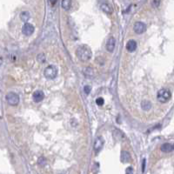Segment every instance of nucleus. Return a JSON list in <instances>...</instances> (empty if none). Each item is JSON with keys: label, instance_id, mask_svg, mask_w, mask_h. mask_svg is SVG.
Listing matches in <instances>:
<instances>
[{"label": "nucleus", "instance_id": "obj_5", "mask_svg": "<svg viewBox=\"0 0 174 174\" xmlns=\"http://www.w3.org/2000/svg\"><path fill=\"white\" fill-rule=\"evenodd\" d=\"M34 26L30 23H25V25L22 27V32L25 36H31L34 32Z\"/></svg>", "mask_w": 174, "mask_h": 174}, {"label": "nucleus", "instance_id": "obj_16", "mask_svg": "<svg viewBox=\"0 0 174 174\" xmlns=\"http://www.w3.org/2000/svg\"><path fill=\"white\" fill-rule=\"evenodd\" d=\"M101 10H102L104 13H106V14H111V13L112 12V10L111 6L107 5V4H102V5H101Z\"/></svg>", "mask_w": 174, "mask_h": 174}, {"label": "nucleus", "instance_id": "obj_8", "mask_svg": "<svg viewBox=\"0 0 174 174\" xmlns=\"http://www.w3.org/2000/svg\"><path fill=\"white\" fill-rule=\"evenodd\" d=\"M32 98L33 100H34V102L39 103V102H41L44 98V93L42 91L38 90V91L34 92V93H33L32 95Z\"/></svg>", "mask_w": 174, "mask_h": 174}, {"label": "nucleus", "instance_id": "obj_7", "mask_svg": "<svg viewBox=\"0 0 174 174\" xmlns=\"http://www.w3.org/2000/svg\"><path fill=\"white\" fill-rule=\"evenodd\" d=\"M104 144V140L103 137H98L96 138V140H95V144H94V151H95V152H100L101 149L103 148Z\"/></svg>", "mask_w": 174, "mask_h": 174}, {"label": "nucleus", "instance_id": "obj_12", "mask_svg": "<svg viewBox=\"0 0 174 174\" xmlns=\"http://www.w3.org/2000/svg\"><path fill=\"white\" fill-rule=\"evenodd\" d=\"M130 153L128 152H121V161L124 162V163H127V162H130Z\"/></svg>", "mask_w": 174, "mask_h": 174}, {"label": "nucleus", "instance_id": "obj_11", "mask_svg": "<svg viewBox=\"0 0 174 174\" xmlns=\"http://www.w3.org/2000/svg\"><path fill=\"white\" fill-rule=\"evenodd\" d=\"M160 150L163 152H171L172 150H173V146H172L171 144L169 143H165L163 144L161 147H160Z\"/></svg>", "mask_w": 174, "mask_h": 174}, {"label": "nucleus", "instance_id": "obj_18", "mask_svg": "<svg viewBox=\"0 0 174 174\" xmlns=\"http://www.w3.org/2000/svg\"><path fill=\"white\" fill-rule=\"evenodd\" d=\"M37 60H38V62L43 64V63L45 62V60H46V57H45V55L44 54V53H40V54H38V56H37Z\"/></svg>", "mask_w": 174, "mask_h": 174}, {"label": "nucleus", "instance_id": "obj_14", "mask_svg": "<svg viewBox=\"0 0 174 174\" xmlns=\"http://www.w3.org/2000/svg\"><path fill=\"white\" fill-rule=\"evenodd\" d=\"M61 6H62V8H63L64 10H65V11L70 10L71 7V0H62Z\"/></svg>", "mask_w": 174, "mask_h": 174}, {"label": "nucleus", "instance_id": "obj_22", "mask_svg": "<svg viewBox=\"0 0 174 174\" xmlns=\"http://www.w3.org/2000/svg\"><path fill=\"white\" fill-rule=\"evenodd\" d=\"M159 5H160V0H153L152 1V6L153 7L157 8L159 6Z\"/></svg>", "mask_w": 174, "mask_h": 174}, {"label": "nucleus", "instance_id": "obj_2", "mask_svg": "<svg viewBox=\"0 0 174 174\" xmlns=\"http://www.w3.org/2000/svg\"><path fill=\"white\" fill-rule=\"evenodd\" d=\"M172 98V93L167 89H161L158 92L157 98L160 103H166Z\"/></svg>", "mask_w": 174, "mask_h": 174}, {"label": "nucleus", "instance_id": "obj_4", "mask_svg": "<svg viewBox=\"0 0 174 174\" xmlns=\"http://www.w3.org/2000/svg\"><path fill=\"white\" fill-rule=\"evenodd\" d=\"M6 101L11 106H16L19 104V96L15 93H9L6 96Z\"/></svg>", "mask_w": 174, "mask_h": 174}, {"label": "nucleus", "instance_id": "obj_26", "mask_svg": "<svg viewBox=\"0 0 174 174\" xmlns=\"http://www.w3.org/2000/svg\"><path fill=\"white\" fill-rule=\"evenodd\" d=\"M173 149H174V145H173Z\"/></svg>", "mask_w": 174, "mask_h": 174}, {"label": "nucleus", "instance_id": "obj_10", "mask_svg": "<svg viewBox=\"0 0 174 174\" xmlns=\"http://www.w3.org/2000/svg\"><path fill=\"white\" fill-rule=\"evenodd\" d=\"M126 50L129 52H133L137 49V42L135 40H129L126 44Z\"/></svg>", "mask_w": 174, "mask_h": 174}, {"label": "nucleus", "instance_id": "obj_3", "mask_svg": "<svg viewBox=\"0 0 174 174\" xmlns=\"http://www.w3.org/2000/svg\"><path fill=\"white\" fill-rule=\"evenodd\" d=\"M44 75L48 79H54L58 75V69L54 65H48L44 71Z\"/></svg>", "mask_w": 174, "mask_h": 174}, {"label": "nucleus", "instance_id": "obj_20", "mask_svg": "<svg viewBox=\"0 0 174 174\" xmlns=\"http://www.w3.org/2000/svg\"><path fill=\"white\" fill-rule=\"evenodd\" d=\"M104 103V100L103 98H98L96 99V104H98V106H102Z\"/></svg>", "mask_w": 174, "mask_h": 174}, {"label": "nucleus", "instance_id": "obj_21", "mask_svg": "<svg viewBox=\"0 0 174 174\" xmlns=\"http://www.w3.org/2000/svg\"><path fill=\"white\" fill-rule=\"evenodd\" d=\"M91 91H92V87L90 86V85H85V86L84 87V92L85 93V94H89V93H91Z\"/></svg>", "mask_w": 174, "mask_h": 174}, {"label": "nucleus", "instance_id": "obj_13", "mask_svg": "<svg viewBox=\"0 0 174 174\" xmlns=\"http://www.w3.org/2000/svg\"><path fill=\"white\" fill-rule=\"evenodd\" d=\"M141 107L144 111L148 112L152 108V103L150 101H148V100H144V101H142Z\"/></svg>", "mask_w": 174, "mask_h": 174}, {"label": "nucleus", "instance_id": "obj_15", "mask_svg": "<svg viewBox=\"0 0 174 174\" xmlns=\"http://www.w3.org/2000/svg\"><path fill=\"white\" fill-rule=\"evenodd\" d=\"M30 17H31V16H30V13L28 11H23L20 14V18L24 23H27L30 19Z\"/></svg>", "mask_w": 174, "mask_h": 174}, {"label": "nucleus", "instance_id": "obj_17", "mask_svg": "<svg viewBox=\"0 0 174 174\" xmlns=\"http://www.w3.org/2000/svg\"><path fill=\"white\" fill-rule=\"evenodd\" d=\"M85 72V75L87 78H90V77H93L94 75V72H93V68H90V67H87L85 69V71H84Z\"/></svg>", "mask_w": 174, "mask_h": 174}, {"label": "nucleus", "instance_id": "obj_9", "mask_svg": "<svg viewBox=\"0 0 174 174\" xmlns=\"http://www.w3.org/2000/svg\"><path fill=\"white\" fill-rule=\"evenodd\" d=\"M115 44H116V40L113 37H111L109 38L107 43H106V50L109 52H112L115 48Z\"/></svg>", "mask_w": 174, "mask_h": 174}, {"label": "nucleus", "instance_id": "obj_23", "mask_svg": "<svg viewBox=\"0 0 174 174\" xmlns=\"http://www.w3.org/2000/svg\"><path fill=\"white\" fill-rule=\"evenodd\" d=\"M133 172V169L132 167H128V168L126 169V173H132Z\"/></svg>", "mask_w": 174, "mask_h": 174}, {"label": "nucleus", "instance_id": "obj_25", "mask_svg": "<svg viewBox=\"0 0 174 174\" xmlns=\"http://www.w3.org/2000/svg\"><path fill=\"white\" fill-rule=\"evenodd\" d=\"M57 1H58V0H50V2H51V4L52 6H53V5H55V4L57 3Z\"/></svg>", "mask_w": 174, "mask_h": 174}, {"label": "nucleus", "instance_id": "obj_6", "mask_svg": "<svg viewBox=\"0 0 174 174\" xmlns=\"http://www.w3.org/2000/svg\"><path fill=\"white\" fill-rule=\"evenodd\" d=\"M133 30L137 34H142L146 32V26L143 22H136L134 26H133Z\"/></svg>", "mask_w": 174, "mask_h": 174}, {"label": "nucleus", "instance_id": "obj_24", "mask_svg": "<svg viewBox=\"0 0 174 174\" xmlns=\"http://www.w3.org/2000/svg\"><path fill=\"white\" fill-rule=\"evenodd\" d=\"M145 167H146V159L143 160V165H142V172H145Z\"/></svg>", "mask_w": 174, "mask_h": 174}, {"label": "nucleus", "instance_id": "obj_1", "mask_svg": "<svg viewBox=\"0 0 174 174\" xmlns=\"http://www.w3.org/2000/svg\"><path fill=\"white\" fill-rule=\"evenodd\" d=\"M76 56L77 58L82 62H87L92 59L93 52L88 45L83 44V45L78 46V49L76 50Z\"/></svg>", "mask_w": 174, "mask_h": 174}, {"label": "nucleus", "instance_id": "obj_19", "mask_svg": "<svg viewBox=\"0 0 174 174\" xmlns=\"http://www.w3.org/2000/svg\"><path fill=\"white\" fill-rule=\"evenodd\" d=\"M38 163L39 165H41V166H44L45 165H46V159L43 157H41V158H38Z\"/></svg>", "mask_w": 174, "mask_h": 174}]
</instances>
